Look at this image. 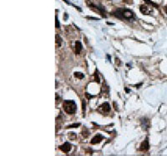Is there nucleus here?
<instances>
[{"mask_svg": "<svg viewBox=\"0 0 167 156\" xmlns=\"http://www.w3.org/2000/svg\"><path fill=\"white\" fill-rule=\"evenodd\" d=\"M82 110H83V114L84 116V112H85V101H82Z\"/></svg>", "mask_w": 167, "mask_h": 156, "instance_id": "nucleus-14", "label": "nucleus"}, {"mask_svg": "<svg viewBox=\"0 0 167 156\" xmlns=\"http://www.w3.org/2000/svg\"><path fill=\"white\" fill-rule=\"evenodd\" d=\"M89 8H91V9L92 10L97 12L98 13H99L102 17H105V18L106 17V15L105 14V11H104L100 7H98V6H96V5H94V4H92V3H90V4H89Z\"/></svg>", "mask_w": 167, "mask_h": 156, "instance_id": "nucleus-4", "label": "nucleus"}, {"mask_svg": "<svg viewBox=\"0 0 167 156\" xmlns=\"http://www.w3.org/2000/svg\"><path fill=\"white\" fill-rule=\"evenodd\" d=\"M99 111L102 113H109L110 111V106L108 103H104L103 104H101L99 108Z\"/></svg>", "mask_w": 167, "mask_h": 156, "instance_id": "nucleus-5", "label": "nucleus"}, {"mask_svg": "<svg viewBox=\"0 0 167 156\" xmlns=\"http://www.w3.org/2000/svg\"><path fill=\"white\" fill-rule=\"evenodd\" d=\"M55 38H56V45H57V47H60L61 44H62V38H61V37L59 35V34H56Z\"/></svg>", "mask_w": 167, "mask_h": 156, "instance_id": "nucleus-11", "label": "nucleus"}, {"mask_svg": "<svg viewBox=\"0 0 167 156\" xmlns=\"http://www.w3.org/2000/svg\"><path fill=\"white\" fill-rule=\"evenodd\" d=\"M74 75L75 78H79V79H82V78H84V74H82V73H79V72H75Z\"/></svg>", "mask_w": 167, "mask_h": 156, "instance_id": "nucleus-12", "label": "nucleus"}, {"mask_svg": "<svg viewBox=\"0 0 167 156\" xmlns=\"http://www.w3.org/2000/svg\"><path fill=\"white\" fill-rule=\"evenodd\" d=\"M149 139L148 137L145 138V139L142 142L141 145H140V150L141 151H147L149 149Z\"/></svg>", "mask_w": 167, "mask_h": 156, "instance_id": "nucleus-6", "label": "nucleus"}, {"mask_svg": "<svg viewBox=\"0 0 167 156\" xmlns=\"http://www.w3.org/2000/svg\"><path fill=\"white\" fill-rule=\"evenodd\" d=\"M71 148H72V145H71L70 143H68V142H66V143H64V145H62L60 146V149L63 152H64V153H69V152L70 151Z\"/></svg>", "mask_w": 167, "mask_h": 156, "instance_id": "nucleus-7", "label": "nucleus"}, {"mask_svg": "<svg viewBox=\"0 0 167 156\" xmlns=\"http://www.w3.org/2000/svg\"><path fill=\"white\" fill-rule=\"evenodd\" d=\"M151 7V6H150ZM150 7H149L147 5H140V10L142 13L144 14V15H150L151 14V13H153V10Z\"/></svg>", "mask_w": 167, "mask_h": 156, "instance_id": "nucleus-3", "label": "nucleus"}, {"mask_svg": "<svg viewBox=\"0 0 167 156\" xmlns=\"http://www.w3.org/2000/svg\"><path fill=\"white\" fill-rule=\"evenodd\" d=\"M95 82H97V83H99V77H98L97 71L95 72Z\"/></svg>", "mask_w": 167, "mask_h": 156, "instance_id": "nucleus-15", "label": "nucleus"}, {"mask_svg": "<svg viewBox=\"0 0 167 156\" xmlns=\"http://www.w3.org/2000/svg\"><path fill=\"white\" fill-rule=\"evenodd\" d=\"M56 27H57V28H60V23H59L58 18H57V16H56Z\"/></svg>", "mask_w": 167, "mask_h": 156, "instance_id": "nucleus-17", "label": "nucleus"}, {"mask_svg": "<svg viewBox=\"0 0 167 156\" xmlns=\"http://www.w3.org/2000/svg\"><path fill=\"white\" fill-rule=\"evenodd\" d=\"M144 2H145L146 3H148L149 5H150L151 7H152V6H153V7H155V8H158V7H159L158 4H156V3H153V2L150 1V0H144Z\"/></svg>", "mask_w": 167, "mask_h": 156, "instance_id": "nucleus-13", "label": "nucleus"}, {"mask_svg": "<svg viewBox=\"0 0 167 156\" xmlns=\"http://www.w3.org/2000/svg\"><path fill=\"white\" fill-rule=\"evenodd\" d=\"M79 125H80V123H74V124H71V125H69L67 128H76V127H79Z\"/></svg>", "mask_w": 167, "mask_h": 156, "instance_id": "nucleus-16", "label": "nucleus"}, {"mask_svg": "<svg viewBox=\"0 0 167 156\" xmlns=\"http://www.w3.org/2000/svg\"><path fill=\"white\" fill-rule=\"evenodd\" d=\"M63 108L64 110L68 114H74L76 111V104L74 101L73 100H64V104H63Z\"/></svg>", "mask_w": 167, "mask_h": 156, "instance_id": "nucleus-2", "label": "nucleus"}, {"mask_svg": "<svg viewBox=\"0 0 167 156\" xmlns=\"http://www.w3.org/2000/svg\"><path fill=\"white\" fill-rule=\"evenodd\" d=\"M82 50V44L79 41H77L75 43V53L77 54H79Z\"/></svg>", "mask_w": 167, "mask_h": 156, "instance_id": "nucleus-10", "label": "nucleus"}, {"mask_svg": "<svg viewBox=\"0 0 167 156\" xmlns=\"http://www.w3.org/2000/svg\"><path fill=\"white\" fill-rule=\"evenodd\" d=\"M103 139H104L103 135L98 134L97 135H95V136L92 139V140H91V144H92V145H96V144H99V143H100V142L103 140Z\"/></svg>", "mask_w": 167, "mask_h": 156, "instance_id": "nucleus-8", "label": "nucleus"}, {"mask_svg": "<svg viewBox=\"0 0 167 156\" xmlns=\"http://www.w3.org/2000/svg\"><path fill=\"white\" fill-rule=\"evenodd\" d=\"M165 11H166V13H167V6H166V8H165Z\"/></svg>", "mask_w": 167, "mask_h": 156, "instance_id": "nucleus-19", "label": "nucleus"}, {"mask_svg": "<svg viewBox=\"0 0 167 156\" xmlns=\"http://www.w3.org/2000/svg\"><path fill=\"white\" fill-rule=\"evenodd\" d=\"M141 125H142L143 129H144V130H146L147 129H149V128H150V121H149V119H141Z\"/></svg>", "mask_w": 167, "mask_h": 156, "instance_id": "nucleus-9", "label": "nucleus"}, {"mask_svg": "<svg viewBox=\"0 0 167 156\" xmlns=\"http://www.w3.org/2000/svg\"><path fill=\"white\" fill-rule=\"evenodd\" d=\"M114 14L116 17L119 18V19H125L128 20L135 19V14H134L133 12L127 9H118L116 13H115Z\"/></svg>", "mask_w": 167, "mask_h": 156, "instance_id": "nucleus-1", "label": "nucleus"}, {"mask_svg": "<svg viewBox=\"0 0 167 156\" xmlns=\"http://www.w3.org/2000/svg\"><path fill=\"white\" fill-rule=\"evenodd\" d=\"M85 95H86V96L88 97L89 99H91V98H92V96H91V95H89L88 93H86V94H85Z\"/></svg>", "mask_w": 167, "mask_h": 156, "instance_id": "nucleus-18", "label": "nucleus"}]
</instances>
